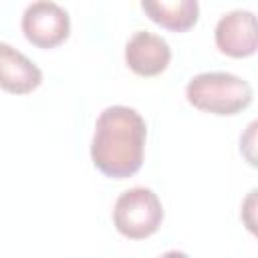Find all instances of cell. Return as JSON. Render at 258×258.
<instances>
[{"label": "cell", "mask_w": 258, "mask_h": 258, "mask_svg": "<svg viewBox=\"0 0 258 258\" xmlns=\"http://www.w3.org/2000/svg\"><path fill=\"white\" fill-rule=\"evenodd\" d=\"M147 139L145 119L131 107L113 105L101 111L91 141L93 165L107 177L125 179L143 165Z\"/></svg>", "instance_id": "1"}, {"label": "cell", "mask_w": 258, "mask_h": 258, "mask_svg": "<svg viewBox=\"0 0 258 258\" xmlns=\"http://www.w3.org/2000/svg\"><path fill=\"white\" fill-rule=\"evenodd\" d=\"M187 103L196 109L220 117L242 113L254 99V91L248 81L238 75L212 71L196 75L185 87Z\"/></svg>", "instance_id": "2"}, {"label": "cell", "mask_w": 258, "mask_h": 258, "mask_svg": "<svg viewBox=\"0 0 258 258\" xmlns=\"http://www.w3.org/2000/svg\"><path fill=\"white\" fill-rule=\"evenodd\" d=\"M163 222V206L149 187H131L123 191L113 208L115 230L129 240L153 236Z\"/></svg>", "instance_id": "3"}, {"label": "cell", "mask_w": 258, "mask_h": 258, "mask_svg": "<svg viewBox=\"0 0 258 258\" xmlns=\"http://www.w3.org/2000/svg\"><path fill=\"white\" fill-rule=\"evenodd\" d=\"M22 32L30 44L54 48L69 38L71 16L62 6L50 0H36L28 4L22 14Z\"/></svg>", "instance_id": "4"}, {"label": "cell", "mask_w": 258, "mask_h": 258, "mask_svg": "<svg viewBox=\"0 0 258 258\" xmlns=\"http://www.w3.org/2000/svg\"><path fill=\"white\" fill-rule=\"evenodd\" d=\"M216 46L232 58H246L256 52V16L252 10H232L216 24Z\"/></svg>", "instance_id": "5"}, {"label": "cell", "mask_w": 258, "mask_h": 258, "mask_svg": "<svg viewBox=\"0 0 258 258\" xmlns=\"http://www.w3.org/2000/svg\"><path fill=\"white\" fill-rule=\"evenodd\" d=\"M171 60V48L159 34L137 30L125 44V62L139 77L161 75Z\"/></svg>", "instance_id": "6"}, {"label": "cell", "mask_w": 258, "mask_h": 258, "mask_svg": "<svg viewBox=\"0 0 258 258\" xmlns=\"http://www.w3.org/2000/svg\"><path fill=\"white\" fill-rule=\"evenodd\" d=\"M42 83V71L8 42H0V89L12 95H28Z\"/></svg>", "instance_id": "7"}, {"label": "cell", "mask_w": 258, "mask_h": 258, "mask_svg": "<svg viewBox=\"0 0 258 258\" xmlns=\"http://www.w3.org/2000/svg\"><path fill=\"white\" fill-rule=\"evenodd\" d=\"M145 16L171 32H185L200 18L198 0H141Z\"/></svg>", "instance_id": "8"}]
</instances>
